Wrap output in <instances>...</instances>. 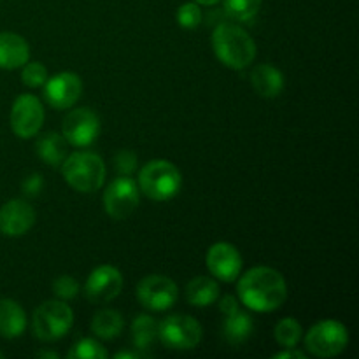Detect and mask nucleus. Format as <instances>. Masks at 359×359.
<instances>
[{
    "instance_id": "nucleus-23",
    "label": "nucleus",
    "mask_w": 359,
    "mask_h": 359,
    "mask_svg": "<svg viewBox=\"0 0 359 359\" xmlns=\"http://www.w3.org/2000/svg\"><path fill=\"white\" fill-rule=\"evenodd\" d=\"M91 332L102 340H112L123 332V316L118 311L105 309L95 314L91 321Z\"/></svg>"
},
{
    "instance_id": "nucleus-24",
    "label": "nucleus",
    "mask_w": 359,
    "mask_h": 359,
    "mask_svg": "<svg viewBox=\"0 0 359 359\" xmlns=\"http://www.w3.org/2000/svg\"><path fill=\"white\" fill-rule=\"evenodd\" d=\"M273 337H276L277 344L280 347H297L300 344L302 337H304V328L300 323L293 318L280 319L277 323L276 330H273Z\"/></svg>"
},
{
    "instance_id": "nucleus-2",
    "label": "nucleus",
    "mask_w": 359,
    "mask_h": 359,
    "mask_svg": "<svg viewBox=\"0 0 359 359\" xmlns=\"http://www.w3.org/2000/svg\"><path fill=\"white\" fill-rule=\"evenodd\" d=\"M212 49L228 69L242 70L256 58V44L244 28L233 23H221L214 28Z\"/></svg>"
},
{
    "instance_id": "nucleus-21",
    "label": "nucleus",
    "mask_w": 359,
    "mask_h": 359,
    "mask_svg": "<svg viewBox=\"0 0 359 359\" xmlns=\"http://www.w3.org/2000/svg\"><path fill=\"white\" fill-rule=\"evenodd\" d=\"M224 318H226V321L223 326V335L230 346H242L251 339L252 333H255V321H252L251 316L237 311L230 316H224Z\"/></svg>"
},
{
    "instance_id": "nucleus-7",
    "label": "nucleus",
    "mask_w": 359,
    "mask_h": 359,
    "mask_svg": "<svg viewBox=\"0 0 359 359\" xmlns=\"http://www.w3.org/2000/svg\"><path fill=\"white\" fill-rule=\"evenodd\" d=\"M202 337L200 323L184 314H174L158 325V340H161L168 349H195L202 342Z\"/></svg>"
},
{
    "instance_id": "nucleus-11",
    "label": "nucleus",
    "mask_w": 359,
    "mask_h": 359,
    "mask_svg": "<svg viewBox=\"0 0 359 359\" xmlns=\"http://www.w3.org/2000/svg\"><path fill=\"white\" fill-rule=\"evenodd\" d=\"M100 133V118L91 109H74L62 125V135L74 147H88Z\"/></svg>"
},
{
    "instance_id": "nucleus-26",
    "label": "nucleus",
    "mask_w": 359,
    "mask_h": 359,
    "mask_svg": "<svg viewBox=\"0 0 359 359\" xmlns=\"http://www.w3.org/2000/svg\"><path fill=\"white\" fill-rule=\"evenodd\" d=\"M70 359H105L107 351L98 340L83 339L72 346L69 353Z\"/></svg>"
},
{
    "instance_id": "nucleus-4",
    "label": "nucleus",
    "mask_w": 359,
    "mask_h": 359,
    "mask_svg": "<svg viewBox=\"0 0 359 359\" xmlns=\"http://www.w3.org/2000/svg\"><path fill=\"white\" fill-rule=\"evenodd\" d=\"M139 191L147 198L165 202L181 191L182 175L179 168L168 160H153L139 172Z\"/></svg>"
},
{
    "instance_id": "nucleus-30",
    "label": "nucleus",
    "mask_w": 359,
    "mask_h": 359,
    "mask_svg": "<svg viewBox=\"0 0 359 359\" xmlns=\"http://www.w3.org/2000/svg\"><path fill=\"white\" fill-rule=\"evenodd\" d=\"M114 168L119 175H126V177H130L137 168L135 153H132V151L128 149L119 151V153L114 156Z\"/></svg>"
},
{
    "instance_id": "nucleus-8",
    "label": "nucleus",
    "mask_w": 359,
    "mask_h": 359,
    "mask_svg": "<svg viewBox=\"0 0 359 359\" xmlns=\"http://www.w3.org/2000/svg\"><path fill=\"white\" fill-rule=\"evenodd\" d=\"M139 186L135 184V181L126 175H119L107 186L102 202H104L107 216L116 221H121L132 216L133 210L139 205Z\"/></svg>"
},
{
    "instance_id": "nucleus-25",
    "label": "nucleus",
    "mask_w": 359,
    "mask_h": 359,
    "mask_svg": "<svg viewBox=\"0 0 359 359\" xmlns=\"http://www.w3.org/2000/svg\"><path fill=\"white\" fill-rule=\"evenodd\" d=\"M262 0H224V11L237 21H251L258 14Z\"/></svg>"
},
{
    "instance_id": "nucleus-22",
    "label": "nucleus",
    "mask_w": 359,
    "mask_h": 359,
    "mask_svg": "<svg viewBox=\"0 0 359 359\" xmlns=\"http://www.w3.org/2000/svg\"><path fill=\"white\" fill-rule=\"evenodd\" d=\"M158 325L160 323L151 318V316H139L132 323L130 339H132L133 347L146 354V356H149V349L158 340Z\"/></svg>"
},
{
    "instance_id": "nucleus-29",
    "label": "nucleus",
    "mask_w": 359,
    "mask_h": 359,
    "mask_svg": "<svg viewBox=\"0 0 359 359\" xmlns=\"http://www.w3.org/2000/svg\"><path fill=\"white\" fill-rule=\"evenodd\" d=\"M79 283L70 276H60L58 279L53 283V291L60 300H72L79 294Z\"/></svg>"
},
{
    "instance_id": "nucleus-31",
    "label": "nucleus",
    "mask_w": 359,
    "mask_h": 359,
    "mask_svg": "<svg viewBox=\"0 0 359 359\" xmlns=\"http://www.w3.org/2000/svg\"><path fill=\"white\" fill-rule=\"evenodd\" d=\"M21 189H23V193L28 198H35V196L41 195L42 189H44V179H42L41 174L28 175V177L21 182Z\"/></svg>"
},
{
    "instance_id": "nucleus-37",
    "label": "nucleus",
    "mask_w": 359,
    "mask_h": 359,
    "mask_svg": "<svg viewBox=\"0 0 359 359\" xmlns=\"http://www.w3.org/2000/svg\"><path fill=\"white\" fill-rule=\"evenodd\" d=\"M4 358V353H2V351H0V359H2Z\"/></svg>"
},
{
    "instance_id": "nucleus-33",
    "label": "nucleus",
    "mask_w": 359,
    "mask_h": 359,
    "mask_svg": "<svg viewBox=\"0 0 359 359\" xmlns=\"http://www.w3.org/2000/svg\"><path fill=\"white\" fill-rule=\"evenodd\" d=\"M305 359L307 356H305L304 351H297L294 347H287L286 351H283V353H277L273 354V359Z\"/></svg>"
},
{
    "instance_id": "nucleus-28",
    "label": "nucleus",
    "mask_w": 359,
    "mask_h": 359,
    "mask_svg": "<svg viewBox=\"0 0 359 359\" xmlns=\"http://www.w3.org/2000/svg\"><path fill=\"white\" fill-rule=\"evenodd\" d=\"M202 9L196 2H186L177 9V21L186 30H195L202 23Z\"/></svg>"
},
{
    "instance_id": "nucleus-10",
    "label": "nucleus",
    "mask_w": 359,
    "mask_h": 359,
    "mask_svg": "<svg viewBox=\"0 0 359 359\" xmlns=\"http://www.w3.org/2000/svg\"><path fill=\"white\" fill-rule=\"evenodd\" d=\"M177 284L167 276L153 273V276L144 277L137 286V298L142 304V307L149 309L153 312H161L170 309L177 300Z\"/></svg>"
},
{
    "instance_id": "nucleus-3",
    "label": "nucleus",
    "mask_w": 359,
    "mask_h": 359,
    "mask_svg": "<svg viewBox=\"0 0 359 359\" xmlns=\"http://www.w3.org/2000/svg\"><path fill=\"white\" fill-rule=\"evenodd\" d=\"M62 175L70 188L81 193H93L104 186L105 163L98 154L77 151L62 163Z\"/></svg>"
},
{
    "instance_id": "nucleus-5",
    "label": "nucleus",
    "mask_w": 359,
    "mask_h": 359,
    "mask_svg": "<svg viewBox=\"0 0 359 359\" xmlns=\"http://www.w3.org/2000/svg\"><path fill=\"white\" fill-rule=\"evenodd\" d=\"M74 325V312L65 300H49L39 305L32 318V332L42 342H55L65 337Z\"/></svg>"
},
{
    "instance_id": "nucleus-36",
    "label": "nucleus",
    "mask_w": 359,
    "mask_h": 359,
    "mask_svg": "<svg viewBox=\"0 0 359 359\" xmlns=\"http://www.w3.org/2000/svg\"><path fill=\"white\" fill-rule=\"evenodd\" d=\"M198 6H214V4H217L219 0H195Z\"/></svg>"
},
{
    "instance_id": "nucleus-16",
    "label": "nucleus",
    "mask_w": 359,
    "mask_h": 359,
    "mask_svg": "<svg viewBox=\"0 0 359 359\" xmlns=\"http://www.w3.org/2000/svg\"><path fill=\"white\" fill-rule=\"evenodd\" d=\"M28 60H30L28 42L13 32H0V69H20Z\"/></svg>"
},
{
    "instance_id": "nucleus-1",
    "label": "nucleus",
    "mask_w": 359,
    "mask_h": 359,
    "mask_svg": "<svg viewBox=\"0 0 359 359\" xmlns=\"http://www.w3.org/2000/svg\"><path fill=\"white\" fill-rule=\"evenodd\" d=\"M237 293L242 304L255 312H273L287 298V284L283 273L270 266H255L241 277Z\"/></svg>"
},
{
    "instance_id": "nucleus-32",
    "label": "nucleus",
    "mask_w": 359,
    "mask_h": 359,
    "mask_svg": "<svg viewBox=\"0 0 359 359\" xmlns=\"http://www.w3.org/2000/svg\"><path fill=\"white\" fill-rule=\"evenodd\" d=\"M219 311L223 312L224 316H230L233 314V312L238 311V302L237 298L233 297V294H226V297H223L219 300Z\"/></svg>"
},
{
    "instance_id": "nucleus-17",
    "label": "nucleus",
    "mask_w": 359,
    "mask_h": 359,
    "mask_svg": "<svg viewBox=\"0 0 359 359\" xmlns=\"http://www.w3.org/2000/svg\"><path fill=\"white\" fill-rule=\"evenodd\" d=\"M251 84L259 97L276 98L284 90V76L277 67L270 65V63H262L252 69Z\"/></svg>"
},
{
    "instance_id": "nucleus-14",
    "label": "nucleus",
    "mask_w": 359,
    "mask_h": 359,
    "mask_svg": "<svg viewBox=\"0 0 359 359\" xmlns=\"http://www.w3.org/2000/svg\"><path fill=\"white\" fill-rule=\"evenodd\" d=\"M83 93V81L74 72H60L44 83V97L51 107L63 111L76 104Z\"/></svg>"
},
{
    "instance_id": "nucleus-35",
    "label": "nucleus",
    "mask_w": 359,
    "mask_h": 359,
    "mask_svg": "<svg viewBox=\"0 0 359 359\" xmlns=\"http://www.w3.org/2000/svg\"><path fill=\"white\" fill-rule=\"evenodd\" d=\"M37 358H49V359H58V354L51 353V351H41V353L35 354Z\"/></svg>"
},
{
    "instance_id": "nucleus-18",
    "label": "nucleus",
    "mask_w": 359,
    "mask_h": 359,
    "mask_svg": "<svg viewBox=\"0 0 359 359\" xmlns=\"http://www.w3.org/2000/svg\"><path fill=\"white\" fill-rule=\"evenodd\" d=\"M27 328V314L18 302L11 298L0 300V335L4 339H18Z\"/></svg>"
},
{
    "instance_id": "nucleus-19",
    "label": "nucleus",
    "mask_w": 359,
    "mask_h": 359,
    "mask_svg": "<svg viewBox=\"0 0 359 359\" xmlns=\"http://www.w3.org/2000/svg\"><path fill=\"white\" fill-rule=\"evenodd\" d=\"M35 153L44 163L51 165V167H60L67 158L65 137L58 132L42 133L35 142Z\"/></svg>"
},
{
    "instance_id": "nucleus-20",
    "label": "nucleus",
    "mask_w": 359,
    "mask_h": 359,
    "mask_svg": "<svg viewBox=\"0 0 359 359\" xmlns=\"http://www.w3.org/2000/svg\"><path fill=\"white\" fill-rule=\"evenodd\" d=\"M217 298H219V286L210 277H195L186 286V300L193 307H209L216 304Z\"/></svg>"
},
{
    "instance_id": "nucleus-6",
    "label": "nucleus",
    "mask_w": 359,
    "mask_h": 359,
    "mask_svg": "<svg viewBox=\"0 0 359 359\" xmlns=\"http://www.w3.org/2000/svg\"><path fill=\"white\" fill-rule=\"evenodd\" d=\"M349 344V332L346 326L333 319L318 323L305 335V347L316 358H335L346 351Z\"/></svg>"
},
{
    "instance_id": "nucleus-9",
    "label": "nucleus",
    "mask_w": 359,
    "mask_h": 359,
    "mask_svg": "<svg viewBox=\"0 0 359 359\" xmlns=\"http://www.w3.org/2000/svg\"><path fill=\"white\" fill-rule=\"evenodd\" d=\"M11 128L20 139L37 135L44 123V107L35 95L23 93L14 100L11 109Z\"/></svg>"
},
{
    "instance_id": "nucleus-13",
    "label": "nucleus",
    "mask_w": 359,
    "mask_h": 359,
    "mask_svg": "<svg viewBox=\"0 0 359 359\" xmlns=\"http://www.w3.org/2000/svg\"><path fill=\"white\" fill-rule=\"evenodd\" d=\"M207 269L216 279L223 283H233L242 272L241 252L228 242H216L207 251Z\"/></svg>"
},
{
    "instance_id": "nucleus-12",
    "label": "nucleus",
    "mask_w": 359,
    "mask_h": 359,
    "mask_svg": "<svg viewBox=\"0 0 359 359\" xmlns=\"http://www.w3.org/2000/svg\"><path fill=\"white\" fill-rule=\"evenodd\" d=\"M123 290V276L116 266L102 265L95 269L84 284V294L95 305H104L119 297Z\"/></svg>"
},
{
    "instance_id": "nucleus-15",
    "label": "nucleus",
    "mask_w": 359,
    "mask_h": 359,
    "mask_svg": "<svg viewBox=\"0 0 359 359\" xmlns=\"http://www.w3.org/2000/svg\"><path fill=\"white\" fill-rule=\"evenodd\" d=\"M35 224V210L21 198L9 200L0 207V233L6 237H21Z\"/></svg>"
},
{
    "instance_id": "nucleus-27",
    "label": "nucleus",
    "mask_w": 359,
    "mask_h": 359,
    "mask_svg": "<svg viewBox=\"0 0 359 359\" xmlns=\"http://www.w3.org/2000/svg\"><path fill=\"white\" fill-rule=\"evenodd\" d=\"M21 81L28 88L44 86L48 81V69L41 62H27L21 70Z\"/></svg>"
},
{
    "instance_id": "nucleus-34",
    "label": "nucleus",
    "mask_w": 359,
    "mask_h": 359,
    "mask_svg": "<svg viewBox=\"0 0 359 359\" xmlns=\"http://www.w3.org/2000/svg\"><path fill=\"white\" fill-rule=\"evenodd\" d=\"M116 359H137V358H146V354L144 353H116L114 354Z\"/></svg>"
}]
</instances>
